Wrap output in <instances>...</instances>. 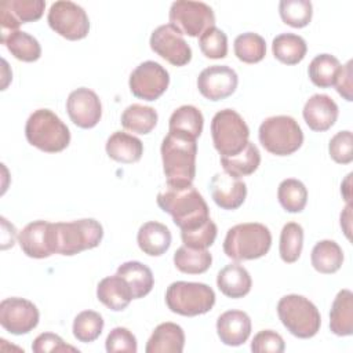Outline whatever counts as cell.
Segmentation results:
<instances>
[{
    "instance_id": "obj_46",
    "label": "cell",
    "mask_w": 353,
    "mask_h": 353,
    "mask_svg": "<svg viewBox=\"0 0 353 353\" xmlns=\"http://www.w3.org/2000/svg\"><path fill=\"white\" fill-rule=\"evenodd\" d=\"M284 349V339L280 334L272 330L259 331L251 342V350L255 353H281Z\"/></svg>"
},
{
    "instance_id": "obj_23",
    "label": "cell",
    "mask_w": 353,
    "mask_h": 353,
    "mask_svg": "<svg viewBox=\"0 0 353 353\" xmlns=\"http://www.w3.org/2000/svg\"><path fill=\"white\" fill-rule=\"evenodd\" d=\"M185 346V332L181 325L167 321L159 324L152 332L146 353H181Z\"/></svg>"
},
{
    "instance_id": "obj_10",
    "label": "cell",
    "mask_w": 353,
    "mask_h": 353,
    "mask_svg": "<svg viewBox=\"0 0 353 353\" xmlns=\"http://www.w3.org/2000/svg\"><path fill=\"white\" fill-rule=\"evenodd\" d=\"M170 23L182 34L199 37L208 28L215 26L212 8L201 1L176 0L170 7Z\"/></svg>"
},
{
    "instance_id": "obj_31",
    "label": "cell",
    "mask_w": 353,
    "mask_h": 353,
    "mask_svg": "<svg viewBox=\"0 0 353 353\" xmlns=\"http://www.w3.org/2000/svg\"><path fill=\"white\" fill-rule=\"evenodd\" d=\"M272 51L277 61L285 65L299 63L307 51L306 41L295 33H281L273 39Z\"/></svg>"
},
{
    "instance_id": "obj_3",
    "label": "cell",
    "mask_w": 353,
    "mask_h": 353,
    "mask_svg": "<svg viewBox=\"0 0 353 353\" xmlns=\"http://www.w3.org/2000/svg\"><path fill=\"white\" fill-rule=\"evenodd\" d=\"M51 233L54 254L70 256L98 247L103 237V228L97 219L84 218L51 223Z\"/></svg>"
},
{
    "instance_id": "obj_38",
    "label": "cell",
    "mask_w": 353,
    "mask_h": 353,
    "mask_svg": "<svg viewBox=\"0 0 353 353\" xmlns=\"http://www.w3.org/2000/svg\"><path fill=\"white\" fill-rule=\"evenodd\" d=\"M234 55L244 63H256L266 55V43L254 32L241 33L234 39Z\"/></svg>"
},
{
    "instance_id": "obj_15",
    "label": "cell",
    "mask_w": 353,
    "mask_h": 353,
    "mask_svg": "<svg viewBox=\"0 0 353 353\" xmlns=\"http://www.w3.org/2000/svg\"><path fill=\"white\" fill-rule=\"evenodd\" d=\"M237 83V73L226 65L208 66L197 77L200 94L210 101H221L230 97L236 91Z\"/></svg>"
},
{
    "instance_id": "obj_50",
    "label": "cell",
    "mask_w": 353,
    "mask_h": 353,
    "mask_svg": "<svg viewBox=\"0 0 353 353\" xmlns=\"http://www.w3.org/2000/svg\"><path fill=\"white\" fill-rule=\"evenodd\" d=\"M350 179H352V172L347 174V176L345 178V181L342 182L341 185V192L343 194V199L347 204H352L350 203V199H352V193H350Z\"/></svg>"
},
{
    "instance_id": "obj_37",
    "label": "cell",
    "mask_w": 353,
    "mask_h": 353,
    "mask_svg": "<svg viewBox=\"0 0 353 353\" xmlns=\"http://www.w3.org/2000/svg\"><path fill=\"white\" fill-rule=\"evenodd\" d=\"M277 199L287 212L296 214L301 212L307 203V189L301 181L287 178L279 185Z\"/></svg>"
},
{
    "instance_id": "obj_17",
    "label": "cell",
    "mask_w": 353,
    "mask_h": 353,
    "mask_svg": "<svg viewBox=\"0 0 353 353\" xmlns=\"http://www.w3.org/2000/svg\"><path fill=\"white\" fill-rule=\"evenodd\" d=\"M46 8L44 0H4L0 4L1 37L19 30L21 23L41 18Z\"/></svg>"
},
{
    "instance_id": "obj_14",
    "label": "cell",
    "mask_w": 353,
    "mask_h": 353,
    "mask_svg": "<svg viewBox=\"0 0 353 353\" xmlns=\"http://www.w3.org/2000/svg\"><path fill=\"white\" fill-rule=\"evenodd\" d=\"M39 317L36 305L25 298L11 296L0 302V324L10 334L30 332L39 324Z\"/></svg>"
},
{
    "instance_id": "obj_13",
    "label": "cell",
    "mask_w": 353,
    "mask_h": 353,
    "mask_svg": "<svg viewBox=\"0 0 353 353\" xmlns=\"http://www.w3.org/2000/svg\"><path fill=\"white\" fill-rule=\"evenodd\" d=\"M150 48L174 66H185L192 59V48L182 33L171 23L156 28L149 40Z\"/></svg>"
},
{
    "instance_id": "obj_42",
    "label": "cell",
    "mask_w": 353,
    "mask_h": 353,
    "mask_svg": "<svg viewBox=\"0 0 353 353\" xmlns=\"http://www.w3.org/2000/svg\"><path fill=\"white\" fill-rule=\"evenodd\" d=\"M199 46L204 57L210 59H221L228 55V37L225 32L216 26L208 28L199 37Z\"/></svg>"
},
{
    "instance_id": "obj_2",
    "label": "cell",
    "mask_w": 353,
    "mask_h": 353,
    "mask_svg": "<svg viewBox=\"0 0 353 353\" xmlns=\"http://www.w3.org/2000/svg\"><path fill=\"white\" fill-rule=\"evenodd\" d=\"M163 171L170 183H192L196 176V139L168 132L161 142Z\"/></svg>"
},
{
    "instance_id": "obj_8",
    "label": "cell",
    "mask_w": 353,
    "mask_h": 353,
    "mask_svg": "<svg viewBox=\"0 0 353 353\" xmlns=\"http://www.w3.org/2000/svg\"><path fill=\"white\" fill-rule=\"evenodd\" d=\"M165 303L172 313L193 317L212 309L215 292L204 283L174 281L165 291Z\"/></svg>"
},
{
    "instance_id": "obj_5",
    "label": "cell",
    "mask_w": 353,
    "mask_h": 353,
    "mask_svg": "<svg viewBox=\"0 0 353 353\" xmlns=\"http://www.w3.org/2000/svg\"><path fill=\"white\" fill-rule=\"evenodd\" d=\"M25 137L28 142L47 153H58L69 146L68 125L50 109H37L26 120Z\"/></svg>"
},
{
    "instance_id": "obj_29",
    "label": "cell",
    "mask_w": 353,
    "mask_h": 353,
    "mask_svg": "<svg viewBox=\"0 0 353 353\" xmlns=\"http://www.w3.org/2000/svg\"><path fill=\"white\" fill-rule=\"evenodd\" d=\"M116 273L128 283L134 299L146 296L153 288L154 279L152 270L138 261H128L121 263Z\"/></svg>"
},
{
    "instance_id": "obj_40",
    "label": "cell",
    "mask_w": 353,
    "mask_h": 353,
    "mask_svg": "<svg viewBox=\"0 0 353 353\" xmlns=\"http://www.w3.org/2000/svg\"><path fill=\"white\" fill-rule=\"evenodd\" d=\"M73 335L79 342H94L103 330V319L98 312L83 310L73 320Z\"/></svg>"
},
{
    "instance_id": "obj_34",
    "label": "cell",
    "mask_w": 353,
    "mask_h": 353,
    "mask_svg": "<svg viewBox=\"0 0 353 353\" xmlns=\"http://www.w3.org/2000/svg\"><path fill=\"white\" fill-rule=\"evenodd\" d=\"M0 41L14 55V58L23 62H34L41 55V47L33 36L26 32L15 30L7 36L0 37Z\"/></svg>"
},
{
    "instance_id": "obj_33",
    "label": "cell",
    "mask_w": 353,
    "mask_h": 353,
    "mask_svg": "<svg viewBox=\"0 0 353 353\" xmlns=\"http://www.w3.org/2000/svg\"><path fill=\"white\" fill-rule=\"evenodd\" d=\"M157 112L152 106L132 103L121 113V125L135 134H149L157 124Z\"/></svg>"
},
{
    "instance_id": "obj_22",
    "label": "cell",
    "mask_w": 353,
    "mask_h": 353,
    "mask_svg": "<svg viewBox=\"0 0 353 353\" xmlns=\"http://www.w3.org/2000/svg\"><path fill=\"white\" fill-rule=\"evenodd\" d=\"M97 298L113 312L124 310L134 299L128 283L117 273L99 281L97 287Z\"/></svg>"
},
{
    "instance_id": "obj_41",
    "label": "cell",
    "mask_w": 353,
    "mask_h": 353,
    "mask_svg": "<svg viewBox=\"0 0 353 353\" xmlns=\"http://www.w3.org/2000/svg\"><path fill=\"white\" fill-rule=\"evenodd\" d=\"M279 12L284 23L292 28H305L312 21L313 7L309 0H281Z\"/></svg>"
},
{
    "instance_id": "obj_28",
    "label": "cell",
    "mask_w": 353,
    "mask_h": 353,
    "mask_svg": "<svg viewBox=\"0 0 353 353\" xmlns=\"http://www.w3.org/2000/svg\"><path fill=\"white\" fill-rule=\"evenodd\" d=\"M330 328L338 336L353 334V294L350 290H341L330 312Z\"/></svg>"
},
{
    "instance_id": "obj_19",
    "label": "cell",
    "mask_w": 353,
    "mask_h": 353,
    "mask_svg": "<svg viewBox=\"0 0 353 353\" xmlns=\"http://www.w3.org/2000/svg\"><path fill=\"white\" fill-rule=\"evenodd\" d=\"M18 243L29 258H48L54 254L51 222L39 219L28 223L18 234Z\"/></svg>"
},
{
    "instance_id": "obj_44",
    "label": "cell",
    "mask_w": 353,
    "mask_h": 353,
    "mask_svg": "<svg viewBox=\"0 0 353 353\" xmlns=\"http://www.w3.org/2000/svg\"><path fill=\"white\" fill-rule=\"evenodd\" d=\"M331 159L338 164H349L353 160V135L352 131L345 130L336 132L328 145Z\"/></svg>"
},
{
    "instance_id": "obj_35",
    "label": "cell",
    "mask_w": 353,
    "mask_h": 353,
    "mask_svg": "<svg viewBox=\"0 0 353 353\" xmlns=\"http://www.w3.org/2000/svg\"><path fill=\"white\" fill-rule=\"evenodd\" d=\"M342 69L338 58L331 54H320L316 55L309 63V77L312 83L317 87L327 88L335 84V80Z\"/></svg>"
},
{
    "instance_id": "obj_43",
    "label": "cell",
    "mask_w": 353,
    "mask_h": 353,
    "mask_svg": "<svg viewBox=\"0 0 353 353\" xmlns=\"http://www.w3.org/2000/svg\"><path fill=\"white\" fill-rule=\"evenodd\" d=\"M218 228L216 225L208 219L203 225L194 229L189 230H181V237L183 241V245L196 248V250H207L211 247L216 239Z\"/></svg>"
},
{
    "instance_id": "obj_11",
    "label": "cell",
    "mask_w": 353,
    "mask_h": 353,
    "mask_svg": "<svg viewBox=\"0 0 353 353\" xmlns=\"http://www.w3.org/2000/svg\"><path fill=\"white\" fill-rule=\"evenodd\" d=\"M47 22L50 28L66 40H81L90 32L87 12L79 4L69 0H59L51 4Z\"/></svg>"
},
{
    "instance_id": "obj_45",
    "label": "cell",
    "mask_w": 353,
    "mask_h": 353,
    "mask_svg": "<svg viewBox=\"0 0 353 353\" xmlns=\"http://www.w3.org/2000/svg\"><path fill=\"white\" fill-rule=\"evenodd\" d=\"M105 347L108 353H117V352L137 353L138 350L137 338L130 330L124 327H116L108 334L105 341Z\"/></svg>"
},
{
    "instance_id": "obj_48",
    "label": "cell",
    "mask_w": 353,
    "mask_h": 353,
    "mask_svg": "<svg viewBox=\"0 0 353 353\" xmlns=\"http://www.w3.org/2000/svg\"><path fill=\"white\" fill-rule=\"evenodd\" d=\"M352 65L353 62L352 61H347L346 65L342 66L336 80H335V88L338 91V94L341 97H343V99H346L347 102L353 101V83H352V76H353V72H352Z\"/></svg>"
},
{
    "instance_id": "obj_32",
    "label": "cell",
    "mask_w": 353,
    "mask_h": 353,
    "mask_svg": "<svg viewBox=\"0 0 353 353\" xmlns=\"http://www.w3.org/2000/svg\"><path fill=\"white\" fill-rule=\"evenodd\" d=\"M310 261L319 273L331 274L341 269L343 263V251L334 240H321L313 247Z\"/></svg>"
},
{
    "instance_id": "obj_18",
    "label": "cell",
    "mask_w": 353,
    "mask_h": 353,
    "mask_svg": "<svg viewBox=\"0 0 353 353\" xmlns=\"http://www.w3.org/2000/svg\"><path fill=\"white\" fill-rule=\"evenodd\" d=\"M210 192L215 204L223 210H237L247 197L245 182L228 172H216L210 181Z\"/></svg>"
},
{
    "instance_id": "obj_6",
    "label": "cell",
    "mask_w": 353,
    "mask_h": 353,
    "mask_svg": "<svg viewBox=\"0 0 353 353\" xmlns=\"http://www.w3.org/2000/svg\"><path fill=\"white\" fill-rule=\"evenodd\" d=\"M277 314L287 331L296 338H312L321 325L320 312L316 305L298 294L283 296L277 303Z\"/></svg>"
},
{
    "instance_id": "obj_36",
    "label": "cell",
    "mask_w": 353,
    "mask_h": 353,
    "mask_svg": "<svg viewBox=\"0 0 353 353\" xmlns=\"http://www.w3.org/2000/svg\"><path fill=\"white\" fill-rule=\"evenodd\" d=\"M212 255L207 250H196L186 245L179 247L174 254L175 268L186 274H200L210 269Z\"/></svg>"
},
{
    "instance_id": "obj_49",
    "label": "cell",
    "mask_w": 353,
    "mask_h": 353,
    "mask_svg": "<svg viewBox=\"0 0 353 353\" xmlns=\"http://www.w3.org/2000/svg\"><path fill=\"white\" fill-rule=\"evenodd\" d=\"M350 219H352V204H346L341 214V228L343 229L347 239H350Z\"/></svg>"
},
{
    "instance_id": "obj_1",
    "label": "cell",
    "mask_w": 353,
    "mask_h": 353,
    "mask_svg": "<svg viewBox=\"0 0 353 353\" xmlns=\"http://www.w3.org/2000/svg\"><path fill=\"white\" fill-rule=\"evenodd\" d=\"M157 205L172 216L181 230L199 228L210 219V210L193 183H170L157 194Z\"/></svg>"
},
{
    "instance_id": "obj_4",
    "label": "cell",
    "mask_w": 353,
    "mask_h": 353,
    "mask_svg": "<svg viewBox=\"0 0 353 353\" xmlns=\"http://www.w3.org/2000/svg\"><path fill=\"white\" fill-rule=\"evenodd\" d=\"M272 245L270 230L258 222L232 226L223 241V252L233 261L258 259L268 254Z\"/></svg>"
},
{
    "instance_id": "obj_12",
    "label": "cell",
    "mask_w": 353,
    "mask_h": 353,
    "mask_svg": "<svg viewBox=\"0 0 353 353\" xmlns=\"http://www.w3.org/2000/svg\"><path fill=\"white\" fill-rule=\"evenodd\" d=\"M170 84L168 72L154 61L139 63L130 74L128 85L134 97L143 101H156Z\"/></svg>"
},
{
    "instance_id": "obj_7",
    "label": "cell",
    "mask_w": 353,
    "mask_h": 353,
    "mask_svg": "<svg viewBox=\"0 0 353 353\" xmlns=\"http://www.w3.org/2000/svg\"><path fill=\"white\" fill-rule=\"evenodd\" d=\"M261 145L272 154L288 156L303 143V132L291 116H272L262 121L258 131Z\"/></svg>"
},
{
    "instance_id": "obj_24",
    "label": "cell",
    "mask_w": 353,
    "mask_h": 353,
    "mask_svg": "<svg viewBox=\"0 0 353 353\" xmlns=\"http://www.w3.org/2000/svg\"><path fill=\"white\" fill-rule=\"evenodd\" d=\"M105 149L112 160L123 164L137 163L143 154L142 141L123 131H114L108 138Z\"/></svg>"
},
{
    "instance_id": "obj_21",
    "label": "cell",
    "mask_w": 353,
    "mask_h": 353,
    "mask_svg": "<svg viewBox=\"0 0 353 353\" xmlns=\"http://www.w3.org/2000/svg\"><path fill=\"white\" fill-rule=\"evenodd\" d=\"M216 334L222 343L240 346L251 334V319L243 310L223 312L216 320Z\"/></svg>"
},
{
    "instance_id": "obj_25",
    "label": "cell",
    "mask_w": 353,
    "mask_h": 353,
    "mask_svg": "<svg viewBox=\"0 0 353 353\" xmlns=\"http://www.w3.org/2000/svg\"><path fill=\"white\" fill-rule=\"evenodd\" d=\"M216 285L225 296L237 299L245 296L250 292L252 280L244 266L239 263H230L219 270L216 276Z\"/></svg>"
},
{
    "instance_id": "obj_9",
    "label": "cell",
    "mask_w": 353,
    "mask_h": 353,
    "mask_svg": "<svg viewBox=\"0 0 353 353\" xmlns=\"http://www.w3.org/2000/svg\"><path fill=\"white\" fill-rule=\"evenodd\" d=\"M211 137L214 148L221 156H233L245 148L250 128L236 110L222 109L212 117Z\"/></svg>"
},
{
    "instance_id": "obj_47",
    "label": "cell",
    "mask_w": 353,
    "mask_h": 353,
    "mask_svg": "<svg viewBox=\"0 0 353 353\" xmlns=\"http://www.w3.org/2000/svg\"><path fill=\"white\" fill-rule=\"evenodd\" d=\"M32 350L34 353H47V352H79V349L66 345L63 339L52 332L40 334L32 343Z\"/></svg>"
},
{
    "instance_id": "obj_20",
    "label": "cell",
    "mask_w": 353,
    "mask_h": 353,
    "mask_svg": "<svg viewBox=\"0 0 353 353\" xmlns=\"http://www.w3.org/2000/svg\"><path fill=\"white\" fill-rule=\"evenodd\" d=\"M302 114L310 130L323 132L335 124L338 119V105L325 94H314L306 101Z\"/></svg>"
},
{
    "instance_id": "obj_30",
    "label": "cell",
    "mask_w": 353,
    "mask_h": 353,
    "mask_svg": "<svg viewBox=\"0 0 353 353\" xmlns=\"http://www.w3.org/2000/svg\"><path fill=\"white\" fill-rule=\"evenodd\" d=\"M261 164V153L252 142H247L245 148L233 156H221V165L225 172L234 176H247L256 171Z\"/></svg>"
},
{
    "instance_id": "obj_27",
    "label": "cell",
    "mask_w": 353,
    "mask_h": 353,
    "mask_svg": "<svg viewBox=\"0 0 353 353\" xmlns=\"http://www.w3.org/2000/svg\"><path fill=\"white\" fill-rule=\"evenodd\" d=\"M203 113L193 105H182L175 109L168 121V132L197 139L203 132Z\"/></svg>"
},
{
    "instance_id": "obj_39",
    "label": "cell",
    "mask_w": 353,
    "mask_h": 353,
    "mask_svg": "<svg viewBox=\"0 0 353 353\" xmlns=\"http://www.w3.org/2000/svg\"><path fill=\"white\" fill-rule=\"evenodd\" d=\"M303 247V229L296 222H288L280 233L279 252L285 263H294L301 256Z\"/></svg>"
},
{
    "instance_id": "obj_26",
    "label": "cell",
    "mask_w": 353,
    "mask_h": 353,
    "mask_svg": "<svg viewBox=\"0 0 353 353\" xmlns=\"http://www.w3.org/2000/svg\"><path fill=\"white\" fill-rule=\"evenodd\" d=\"M137 243L146 255L160 256L171 245V232L165 225L157 221H149L139 228Z\"/></svg>"
},
{
    "instance_id": "obj_16",
    "label": "cell",
    "mask_w": 353,
    "mask_h": 353,
    "mask_svg": "<svg viewBox=\"0 0 353 353\" xmlns=\"http://www.w3.org/2000/svg\"><path fill=\"white\" fill-rule=\"evenodd\" d=\"M66 110L73 124L85 130L95 127L102 116V105L98 95L85 87H80L69 94Z\"/></svg>"
}]
</instances>
